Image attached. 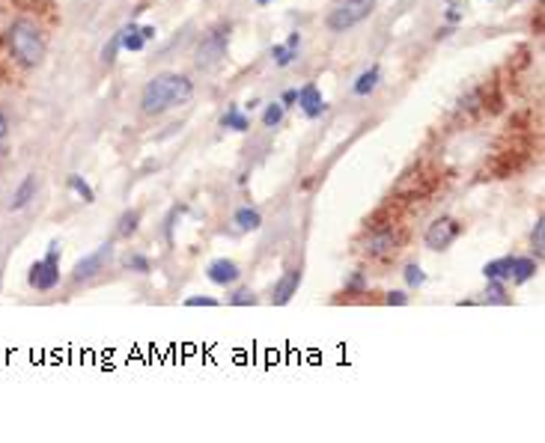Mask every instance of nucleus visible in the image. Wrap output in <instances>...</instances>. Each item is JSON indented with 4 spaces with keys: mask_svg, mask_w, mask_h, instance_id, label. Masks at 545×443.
I'll use <instances>...</instances> for the list:
<instances>
[{
    "mask_svg": "<svg viewBox=\"0 0 545 443\" xmlns=\"http://www.w3.org/2000/svg\"><path fill=\"white\" fill-rule=\"evenodd\" d=\"M284 116H286V108L280 105V101H271V105H266V110H262V125L277 128L280 123H284Z\"/></svg>",
    "mask_w": 545,
    "mask_h": 443,
    "instance_id": "23",
    "label": "nucleus"
},
{
    "mask_svg": "<svg viewBox=\"0 0 545 443\" xmlns=\"http://www.w3.org/2000/svg\"><path fill=\"white\" fill-rule=\"evenodd\" d=\"M373 12H375V0H343V4H337L331 12H328L325 24L331 33H346L355 24L367 21Z\"/></svg>",
    "mask_w": 545,
    "mask_h": 443,
    "instance_id": "3",
    "label": "nucleus"
},
{
    "mask_svg": "<svg viewBox=\"0 0 545 443\" xmlns=\"http://www.w3.org/2000/svg\"><path fill=\"white\" fill-rule=\"evenodd\" d=\"M27 283L36 288V292H51V288L60 286V241H51L45 256L30 265Z\"/></svg>",
    "mask_w": 545,
    "mask_h": 443,
    "instance_id": "4",
    "label": "nucleus"
},
{
    "mask_svg": "<svg viewBox=\"0 0 545 443\" xmlns=\"http://www.w3.org/2000/svg\"><path fill=\"white\" fill-rule=\"evenodd\" d=\"M483 4H492V0H483Z\"/></svg>",
    "mask_w": 545,
    "mask_h": 443,
    "instance_id": "39",
    "label": "nucleus"
},
{
    "mask_svg": "<svg viewBox=\"0 0 545 443\" xmlns=\"http://www.w3.org/2000/svg\"><path fill=\"white\" fill-rule=\"evenodd\" d=\"M486 301H489V303H509V301H513V298L507 295V283H501V280H489Z\"/></svg>",
    "mask_w": 545,
    "mask_h": 443,
    "instance_id": "25",
    "label": "nucleus"
},
{
    "mask_svg": "<svg viewBox=\"0 0 545 443\" xmlns=\"http://www.w3.org/2000/svg\"><path fill=\"white\" fill-rule=\"evenodd\" d=\"M254 4H256V6H271L274 0H254Z\"/></svg>",
    "mask_w": 545,
    "mask_h": 443,
    "instance_id": "38",
    "label": "nucleus"
},
{
    "mask_svg": "<svg viewBox=\"0 0 545 443\" xmlns=\"http://www.w3.org/2000/svg\"><path fill=\"white\" fill-rule=\"evenodd\" d=\"M140 33H143V39H146V42H152V39L158 36V30H155L152 24H143V27H140Z\"/></svg>",
    "mask_w": 545,
    "mask_h": 443,
    "instance_id": "36",
    "label": "nucleus"
},
{
    "mask_svg": "<svg viewBox=\"0 0 545 443\" xmlns=\"http://www.w3.org/2000/svg\"><path fill=\"white\" fill-rule=\"evenodd\" d=\"M6 42H9L12 57L21 66H27V69H36V66L45 60V39H42L39 27L27 19L12 21V27L6 33Z\"/></svg>",
    "mask_w": 545,
    "mask_h": 443,
    "instance_id": "2",
    "label": "nucleus"
},
{
    "mask_svg": "<svg viewBox=\"0 0 545 443\" xmlns=\"http://www.w3.org/2000/svg\"><path fill=\"white\" fill-rule=\"evenodd\" d=\"M403 277H405V286H408V288H423V286H426V271H423L420 265H405Z\"/></svg>",
    "mask_w": 545,
    "mask_h": 443,
    "instance_id": "26",
    "label": "nucleus"
},
{
    "mask_svg": "<svg viewBox=\"0 0 545 443\" xmlns=\"http://www.w3.org/2000/svg\"><path fill=\"white\" fill-rule=\"evenodd\" d=\"M36 187H39V182H36V173L24 176V179H21V184L15 187L12 199H9V212H21V209H27L30 202L36 199Z\"/></svg>",
    "mask_w": 545,
    "mask_h": 443,
    "instance_id": "12",
    "label": "nucleus"
},
{
    "mask_svg": "<svg viewBox=\"0 0 545 443\" xmlns=\"http://www.w3.org/2000/svg\"><path fill=\"white\" fill-rule=\"evenodd\" d=\"M531 247H534V259H542V253H545V217H536V224L531 229Z\"/></svg>",
    "mask_w": 545,
    "mask_h": 443,
    "instance_id": "24",
    "label": "nucleus"
},
{
    "mask_svg": "<svg viewBox=\"0 0 545 443\" xmlns=\"http://www.w3.org/2000/svg\"><path fill=\"white\" fill-rule=\"evenodd\" d=\"M453 33H456V27H453V24H444V27H438V30H435V39H447V36H453Z\"/></svg>",
    "mask_w": 545,
    "mask_h": 443,
    "instance_id": "35",
    "label": "nucleus"
},
{
    "mask_svg": "<svg viewBox=\"0 0 545 443\" xmlns=\"http://www.w3.org/2000/svg\"><path fill=\"white\" fill-rule=\"evenodd\" d=\"M233 224H236L242 232H256V229L262 226V214H259L256 209H251V206H244V209H239V212L233 214Z\"/></svg>",
    "mask_w": 545,
    "mask_h": 443,
    "instance_id": "18",
    "label": "nucleus"
},
{
    "mask_svg": "<svg viewBox=\"0 0 545 443\" xmlns=\"http://www.w3.org/2000/svg\"><path fill=\"white\" fill-rule=\"evenodd\" d=\"M120 51H123V33L117 30V33H113V36H110V42L102 48V63H113V60H117V54H120Z\"/></svg>",
    "mask_w": 545,
    "mask_h": 443,
    "instance_id": "27",
    "label": "nucleus"
},
{
    "mask_svg": "<svg viewBox=\"0 0 545 443\" xmlns=\"http://www.w3.org/2000/svg\"><path fill=\"white\" fill-rule=\"evenodd\" d=\"M385 303L388 306H408V292H403V288H393V292H388Z\"/></svg>",
    "mask_w": 545,
    "mask_h": 443,
    "instance_id": "29",
    "label": "nucleus"
},
{
    "mask_svg": "<svg viewBox=\"0 0 545 443\" xmlns=\"http://www.w3.org/2000/svg\"><path fill=\"white\" fill-rule=\"evenodd\" d=\"M6 134H9V119L6 113L0 110V152H4V140H6Z\"/></svg>",
    "mask_w": 545,
    "mask_h": 443,
    "instance_id": "34",
    "label": "nucleus"
},
{
    "mask_svg": "<svg viewBox=\"0 0 545 443\" xmlns=\"http://www.w3.org/2000/svg\"><path fill=\"white\" fill-rule=\"evenodd\" d=\"M110 259H113V244H110V241L98 244L93 253H87L84 259H78V262H75V268H72V280H75V283H87V280L98 277L102 271H108Z\"/></svg>",
    "mask_w": 545,
    "mask_h": 443,
    "instance_id": "6",
    "label": "nucleus"
},
{
    "mask_svg": "<svg viewBox=\"0 0 545 443\" xmlns=\"http://www.w3.org/2000/svg\"><path fill=\"white\" fill-rule=\"evenodd\" d=\"M206 277H209L214 286L227 288V286H236V283H239L242 268H239L233 259H212L209 268H206Z\"/></svg>",
    "mask_w": 545,
    "mask_h": 443,
    "instance_id": "10",
    "label": "nucleus"
},
{
    "mask_svg": "<svg viewBox=\"0 0 545 443\" xmlns=\"http://www.w3.org/2000/svg\"><path fill=\"white\" fill-rule=\"evenodd\" d=\"M378 83H382V69H378V66H370V69H363V72L355 78L352 93H355L358 98H370V95L378 90Z\"/></svg>",
    "mask_w": 545,
    "mask_h": 443,
    "instance_id": "14",
    "label": "nucleus"
},
{
    "mask_svg": "<svg viewBox=\"0 0 545 443\" xmlns=\"http://www.w3.org/2000/svg\"><path fill=\"white\" fill-rule=\"evenodd\" d=\"M221 125L229 128V131H236V134H244L247 128H251V119H247V113L239 105H229L227 113L221 116Z\"/></svg>",
    "mask_w": 545,
    "mask_h": 443,
    "instance_id": "17",
    "label": "nucleus"
},
{
    "mask_svg": "<svg viewBox=\"0 0 545 443\" xmlns=\"http://www.w3.org/2000/svg\"><path fill=\"white\" fill-rule=\"evenodd\" d=\"M227 48H229V27L212 30L209 36L200 42V48H197V66H200V69H212V66H218L227 57Z\"/></svg>",
    "mask_w": 545,
    "mask_h": 443,
    "instance_id": "7",
    "label": "nucleus"
},
{
    "mask_svg": "<svg viewBox=\"0 0 545 443\" xmlns=\"http://www.w3.org/2000/svg\"><path fill=\"white\" fill-rule=\"evenodd\" d=\"M191 95H194V83L185 75L161 72L143 87L140 110L150 113V116H158V113H167L179 105H185V101H191Z\"/></svg>",
    "mask_w": 545,
    "mask_h": 443,
    "instance_id": "1",
    "label": "nucleus"
},
{
    "mask_svg": "<svg viewBox=\"0 0 545 443\" xmlns=\"http://www.w3.org/2000/svg\"><path fill=\"white\" fill-rule=\"evenodd\" d=\"M66 184H69V191H72L78 199H84V202H95V191H93V184H90L84 176H81V173H69Z\"/></svg>",
    "mask_w": 545,
    "mask_h": 443,
    "instance_id": "20",
    "label": "nucleus"
},
{
    "mask_svg": "<svg viewBox=\"0 0 545 443\" xmlns=\"http://www.w3.org/2000/svg\"><path fill=\"white\" fill-rule=\"evenodd\" d=\"M277 101H280V105H284L286 110L295 108V101H299V90H284V95H280Z\"/></svg>",
    "mask_w": 545,
    "mask_h": 443,
    "instance_id": "32",
    "label": "nucleus"
},
{
    "mask_svg": "<svg viewBox=\"0 0 545 443\" xmlns=\"http://www.w3.org/2000/svg\"><path fill=\"white\" fill-rule=\"evenodd\" d=\"M536 268H539V259L534 256H513V280L516 286H524L527 280H534L536 277Z\"/></svg>",
    "mask_w": 545,
    "mask_h": 443,
    "instance_id": "15",
    "label": "nucleus"
},
{
    "mask_svg": "<svg viewBox=\"0 0 545 443\" xmlns=\"http://www.w3.org/2000/svg\"><path fill=\"white\" fill-rule=\"evenodd\" d=\"M304 274H301V268H289L284 271V277H280L274 283V295H271V303L274 306H286L295 295H299V286H301Z\"/></svg>",
    "mask_w": 545,
    "mask_h": 443,
    "instance_id": "9",
    "label": "nucleus"
},
{
    "mask_svg": "<svg viewBox=\"0 0 545 443\" xmlns=\"http://www.w3.org/2000/svg\"><path fill=\"white\" fill-rule=\"evenodd\" d=\"M259 105H262V101H259V98H251V101H247V105H244V110H256Z\"/></svg>",
    "mask_w": 545,
    "mask_h": 443,
    "instance_id": "37",
    "label": "nucleus"
},
{
    "mask_svg": "<svg viewBox=\"0 0 545 443\" xmlns=\"http://www.w3.org/2000/svg\"><path fill=\"white\" fill-rule=\"evenodd\" d=\"M256 301H259V298L251 292V288H244V286L236 288V292L229 295V303H233V306H256Z\"/></svg>",
    "mask_w": 545,
    "mask_h": 443,
    "instance_id": "28",
    "label": "nucleus"
},
{
    "mask_svg": "<svg viewBox=\"0 0 545 443\" xmlns=\"http://www.w3.org/2000/svg\"><path fill=\"white\" fill-rule=\"evenodd\" d=\"M299 48H301V33L299 30H292L286 42L271 45V60H274L277 69H286V66H292L295 60H299Z\"/></svg>",
    "mask_w": 545,
    "mask_h": 443,
    "instance_id": "11",
    "label": "nucleus"
},
{
    "mask_svg": "<svg viewBox=\"0 0 545 443\" xmlns=\"http://www.w3.org/2000/svg\"><path fill=\"white\" fill-rule=\"evenodd\" d=\"M346 292H363V274H360V271H355L352 280L346 283Z\"/></svg>",
    "mask_w": 545,
    "mask_h": 443,
    "instance_id": "33",
    "label": "nucleus"
},
{
    "mask_svg": "<svg viewBox=\"0 0 545 443\" xmlns=\"http://www.w3.org/2000/svg\"><path fill=\"white\" fill-rule=\"evenodd\" d=\"M444 19H447V24H453V27H456L462 19H465V12H462V9H459V4L453 0V4H450V9L444 12Z\"/></svg>",
    "mask_w": 545,
    "mask_h": 443,
    "instance_id": "31",
    "label": "nucleus"
},
{
    "mask_svg": "<svg viewBox=\"0 0 545 443\" xmlns=\"http://www.w3.org/2000/svg\"><path fill=\"white\" fill-rule=\"evenodd\" d=\"M295 105L301 108V113H304L307 119H319V116L328 110V101H325L322 90H319L313 80H307L304 87L299 90V101H295Z\"/></svg>",
    "mask_w": 545,
    "mask_h": 443,
    "instance_id": "8",
    "label": "nucleus"
},
{
    "mask_svg": "<svg viewBox=\"0 0 545 443\" xmlns=\"http://www.w3.org/2000/svg\"><path fill=\"white\" fill-rule=\"evenodd\" d=\"M123 51H131V54H137V51H143L146 48V39H143V33H140V24H125L123 30Z\"/></svg>",
    "mask_w": 545,
    "mask_h": 443,
    "instance_id": "19",
    "label": "nucleus"
},
{
    "mask_svg": "<svg viewBox=\"0 0 545 443\" xmlns=\"http://www.w3.org/2000/svg\"><path fill=\"white\" fill-rule=\"evenodd\" d=\"M483 277L486 280H501L507 283L509 277H513V256H501V259H492L483 265Z\"/></svg>",
    "mask_w": 545,
    "mask_h": 443,
    "instance_id": "16",
    "label": "nucleus"
},
{
    "mask_svg": "<svg viewBox=\"0 0 545 443\" xmlns=\"http://www.w3.org/2000/svg\"><path fill=\"white\" fill-rule=\"evenodd\" d=\"M137 226H140V212H137V209H131V212H125V214L120 217L117 235H120V238H131V235L137 232Z\"/></svg>",
    "mask_w": 545,
    "mask_h": 443,
    "instance_id": "22",
    "label": "nucleus"
},
{
    "mask_svg": "<svg viewBox=\"0 0 545 443\" xmlns=\"http://www.w3.org/2000/svg\"><path fill=\"white\" fill-rule=\"evenodd\" d=\"M396 250H400V238L393 232H378L373 241L367 244V253L373 259H388V256H396Z\"/></svg>",
    "mask_w": 545,
    "mask_h": 443,
    "instance_id": "13",
    "label": "nucleus"
},
{
    "mask_svg": "<svg viewBox=\"0 0 545 443\" xmlns=\"http://www.w3.org/2000/svg\"><path fill=\"white\" fill-rule=\"evenodd\" d=\"M123 268H125V271H135V274H150L152 262H150V256H143V253L128 250L125 256H123Z\"/></svg>",
    "mask_w": 545,
    "mask_h": 443,
    "instance_id": "21",
    "label": "nucleus"
},
{
    "mask_svg": "<svg viewBox=\"0 0 545 443\" xmlns=\"http://www.w3.org/2000/svg\"><path fill=\"white\" fill-rule=\"evenodd\" d=\"M462 226L456 217H435L432 224H429V229H426V235H423V244L429 247V250H447V247H453L456 241H459V235H462Z\"/></svg>",
    "mask_w": 545,
    "mask_h": 443,
    "instance_id": "5",
    "label": "nucleus"
},
{
    "mask_svg": "<svg viewBox=\"0 0 545 443\" xmlns=\"http://www.w3.org/2000/svg\"><path fill=\"white\" fill-rule=\"evenodd\" d=\"M185 306H218V298H212V295H191V298H185Z\"/></svg>",
    "mask_w": 545,
    "mask_h": 443,
    "instance_id": "30",
    "label": "nucleus"
}]
</instances>
